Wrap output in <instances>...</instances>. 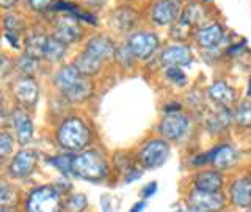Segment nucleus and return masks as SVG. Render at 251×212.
I'll return each mask as SVG.
<instances>
[{
  "label": "nucleus",
  "mask_w": 251,
  "mask_h": 212,
  "mask_svg": "<svg viewBox=\"0 0 251 212\" xmlns=\"http://www.w3.org/2000/svg\"><path fill=\"white\" fill-rule=\"evenodd\" d=\"M80 3L88 8V10L94 11V13H99L100 10H104L105 5L108 3V0H80Z\"/></svg>",
  "instance_id": "obj_37"
},
{
  "label": "nucleus",
  "mask_w": 251,
  "mask_h": 212,
  "mask_svg": "<svg viewBox=\"0 0 251 212\" xmlns=\"http://www.w3.org/2000/svg\"><path fill=\"white\" fill-rule=\"evenodd\" d=\"M145 208H146V203H145V201H140V203H135V204H133V208H132L129 212H143Z\"/></svg>",
  "instance_id": "obj_42"
},
{
  "label": "nucleus",
  "mask_w": 251,
  "mask_h": 212,
  "mask_svg": "<svg viewBox=\"0 0 251 212\" xmlns=\"http://www.w3.org/2000/svg\"><path fill=\"white\" fill-rule=\"evenodd\" d=\"M68 49H69L68 44L60 41L57 36H53L50 33L49 38H47V43H46L43 60L50 63V65H57V63H61L63 60H65V57L68 55Z\"/></svg>",
  "instance_id": "obj_24"
},
{
  "label": "nucleus",
  "mask_w": 251,
  "mask_h": 212,
  "mask_svg": "<svg viewBox=\"0 0 251 212\" xmlns=\"http://www.w3.org/2000/svg\"><path fill=\"white\" fill-rule=\"evenodd\" d=\"M207 98L218 107H231L237 99V93L226 80H215L207 86Z\"/></svg>",
  "instance_id": "obj_21"
},
{
  "label": "nucleus",
  "mask_w": 251,
  "mask_h": 212,
  "mask_svg": "<svg viewBox=\"0 0 251 212\" xmlns=\"http://www.w3.org/2000/svg\"><path fill=\"white\" fill-rule=\"evenodd\" d=\"M21 5H22V0H0V6H2L3 11L18 10Z\"/></svg>",
  "instance_id": "obj_38"
},
{
  "label": "nucleus",
  "mask_w": 251,
  "mask_h": 212,
  "mask_svg": "<svg viewBox=\"0 0 251 212\" xmlns=\"http://www.w3.org/2000/svg\"><path fill=\"white\" fill-rule=\"evenodd\" d=\"M193 58V51L187 43L173 41L159 52V63L162 68H185L192 65Z\"/></svg>",
  "instance_id": "obj_13"
},
{
  "label": "nucleus",
  "mask_w": 251,
  "mask_h": 212,
  "mask_svg": "<svg viewBox=\"0 0 251 212\" xmlns=\"http://www.w3.org/2000/svg\"><path fill=\"white\" fill-rule=\"evenodd\" d=\"M57 145L68 153H82L91 141V129L80 116H68L55 131Z\"/></svg>",
  "instance_id": "obj_1"
},
{
  "label": "nucleus",
  "mask_w": 251,
  "mask_h": 212,
  "mask_svg": "<svg viewBox=\"0 0 251 212\" xmlns=\"http://www.w3.org/2000/svg\"><path fill=\"white\" fill-rule=\"evenodd\" d=\"M226 204V198L220 192L195 190L187 200V206L193 212H220Z\"/></svg>",
  "instance_id": "obj_16"
},
{
  "label": "nucleus",
  "mask_w": 251,
  "mask_h": 212,
  "mask_svg": "<svg viewBox=\"0 0 251 212\" xmlns=\"http://www.w3.org/2000/svg\"><path fill=\"white\" fill-rule=\"evenodd\" d=\"M237 160H239L237 149L229 143H223V145L214 146L207 153L195 157L192 163L196 165V167L210 163L212 167H215L217 170H225V168H231L232 165L237 163Z\"/></svg>",
  "instance_id": "obj_10"
},
{
  "label": "nucleus",
  "mask_w": 251,
  "mask_h": 212,
  "mask_svg": "<svg viewBox=\"0 0 251 212\" xmlns=\"http://www.w3.org/2000/svg\"><path fill=\"white\" fill-rule=\"evenodd\" d=\"M39 162V153L30 148H22L21 151L14 154L6 167L8 175L14 179H22L30 176L35 171L36 165Z\"/></svg>",
  "instance_id": "obj_14"
},
{
  "label": "nucleus",
  "mask_w": 251,
  "mask_h": 212,
  "mask_svg": "<svg viewBox=\"0 0 251 212\" xmlns=\"http://www.w3.org/2000/svg\"><path fill=\"white\" fill-rule=\"evenodd\" d=\"M141 2H148V0H120V3H130V5H138Z\"/></svg>",
  "instance_id": "obj_43"
},
{
  "label": "nucleus",
  "mask_w": 251,
  "mask_h": 212,
  "mask_svg": "<svg viewBox=\"0 0 251 212\" xmlns=\"http://www.w3.org/2000/svg\"><path fill=\"white\" fill-rule=\"evenodd\" d=\"M2 22H3V30H6V31H14V33H19L22 36L25 35L27 30L30 28L25 14L19 13L18 10L3 11Z\"/></svg>",
  "instance_id": "obj_26"
},
{
  "label": "nucleus",
  "mask_w": 251,
  "mask_h": 212,
  "mask_svg": "<svg viewBox=\"0 0 251 212\" xmlns=\"http://www.w3.org/2000/svg\"><path fill=\"white\" fill-rule=\"evenodd\" d=\"M65 101L71 104H82L93 96V82L90 77H83L80 83H77L73 90H69L66 94H61Z\"/></svg>",
  "instance_id": "obj_27"
},
{
  "label": "nucleus",
  "mask_w": 251,
  "mask_h": 212,
  "mask_svg": "<svg viewBox=\"0 0 251 212\" xmlns=\"http://www.w3.org/2000/svg\"><path fill=\"white\" fill-rule=\"evenodd\" d=\"M49 26L50 33L68 46L78 44L86 35L85 24L69 14H52Z\"/></svg>",
  "instance_id": "obj_5"
},
{
  "label": "nucleus",
  "mask_w": 251,
  "mask_h": 212,
  "mask_svg": "<svg viewBox=\"0 0 251 212\" xmlns=\"http://www.w3.org/2000/svg\"><path fill=\"white\" fill-rule=\"evenodd\" d=\"M188 211H190V209H180V208H177L175 212H188Z\"/></svg>",
  "instance_id": "obj_45"
},
{
  "label": "nucleus",
  "mask_w": 251,
  "mask_h": 212,
  "mask_svg": "<svg viewBox=\"0 0 251 212\" xmlns=\"http://www.w3.org/2000/svg\"><path fill=\"white\" fill-rule=\"evenodd\" d=\"M165 79L176 86H184L188 82V77L184 73V68H163Z\"/></svg>",
  "instance_id": "obj_34"
},
{
  "label": "nucleus",
  "mask_w": 251,
  "mask_h": 212,
  "mask_svg": "<svg viewBox=\"0 0 251 212\" xmlns=\"http://www.w3.org/2000/svg\"><path fill=\"white\" fill-rule=\"evenodd\" d=\"M11 96L24 108H33L39 101V83L35 77L19 76L10 83Z\"/></svg>",
  "instance_id": "obj_11"
},
{
  "label": "nucleus",
  "mask_w": 251,
  "mask_h": 212,
  "mask_svg": "<svg viewBox=\"0 0 251 212\" xmlns=\"http://www.w3.org/2000/svg\"><path fill=\"white\" fill-rule=\"evenodd\" d=\"M229 198L239 208H251V179L237 178L229 187Z\"/></svg>",
  "instance_id": "obj_22"
},
{
  "label": "nucleus",
  "mask_w": 251,
  "mask_h": 212,
  "mask_svg": "<svg viewBox=\"0 0 251 212\" xmlns=\"http://www.w3.org/2000/svg\"><path fill=\"white\" fill-rule=\"evenodd\" d=\"M247 96L251 98V74H250V79H248V86H247Z\"/></svg>",
  "instance_id": "obj_44"
},
{
  "label": "nucleus",
  "mask_w": 251,
  "mask_h": 212,
  "mask_svg": "<svg viewBox=\"0 0 251 212\" xmlns=\"http://www.w3.org/2000/svg\"><path fill=\"white\" fill-rule=\"evenodd\" d=\"M85 76L80 73L75 63H66L58 68V71L53 76V85L60 91V94H66L69 90H73L77 83L82 82Z\"/></svg>",
  "instance_id": "obj_19"
},
{
  "label": "nucleus",
  "mask_w": 251,
  "mask_h": 212,
  "mask_svg": "<svg viewBox=\"0 0 251 212\" xmlns=\"http://www.w3.org/2000/svg\"><path fill=\"white\" fill-rule=\"evenodd\" d=\"M50 31H46L43 26L39 24H33L27 30V33L24 35V49L22 53L28 55L31 58H36L41 61L44 57V49L47 38H49Z\"/></svg>",
  "instance_id": "obj_18"
},
{
  "label": "nucleus",
  "mask_w": 251,
  "mask_h": 212,
  "mask_svg": "<svg viewBox=\"0 0 251 212\" xmlns=\"http://www.w3.org/2000/svg\"><path fill=\"white\" fill-rule=\"evenodd\" d=\"M115 61L120 66L129 69V68H132L137 63V58L132 55V52L129 51V47L126 46V43H121V44H118L116 55H115Z\"/></svg>",
  "instance_id": "obj_33"
},
{
  "label": "nucleus",
  "mask_w": 251,
  "mask_h": 212,
  "mask_svg": "<svg viewBox=\"0 0 251 212\" xmlns=\"http://www.w3.org/2000/svg\"><path fill=\"white\" fill-rule=\"evenodd\" d=\"M74 63L77 65V68L80 69V73L85 77H90V79L94 77V76H98L100 73L102 66H104V61H100L96 57H93V55L88 53L86 51L78 52Z\"/></svg>",
  "instance_id": "obj_25"
},
{
  "label": "nucleus",
  "mask_w": 251,
  "mask_h": 212,
  "mask_svg": "<svg viewBox=\"0 0 251 212\" xmlns=\"http://www.w3.org/2000/svg\"><path fill=\"white\" fill-rule=\"evenodd\" d=\"M14 140L16 138L8 131H3L0 133V157H2V159H6L8 156L13 154Z\"/></svg>",
  "instance_id": "obj_35"
},
{
  "label": "nucleus",
  "mask_w": 251,
  "mask_h": 212,
  "mask_svg": "<svg viewBox=\"0 0 251 212\" xmlns=\"http://www.w3.org/2000/svg\"><path fill=\"white\" fill-rule=\"evenodd\" d=\"M157 192V183H151L143 187V190H141V196H143L145 200L151 198V196Z\"/></svg>",
  "instance_id": "obj_39"
},
{
  "label": "nucleus",
  "mask_w": 251,
  "mask_h": 212,
  "mask_svg": "<svg viewBox=\"0 0 251 212\" xmlns=\"http://www.w3.org/2000/svg\"><path fill=\"white\" fill-rule=\"evenodd\" d=\"M2 212H11V211L8 209V208H5V206H3V208H2Z\"/></svg>",
  "instance_id": "obj_46"
},
{
  "label": "nucleus",
  "mask_w": 251,
  "mask_h": 212,
  "mask_svg": "<svg viewBox=\"0 0 251 212\" xmlns=\"http://www.w3.org/2000/svg\"><path fill=\"white\" fill-rule=\"evenodd\" d=\"M223 176L218 170H204L195 176V188L201 192H220Z\"/></svg>",
  "instance_id": "obj_23"
},
{
  "label": "nucleus",
  "mask_w": 251,
  "mask_h": 212,
  "mask_svg": "<svg viewBox=\"0 0 251 212\" xmlns=\"http://www.w3.org/2000/svg\"><path fill=\"white\" fill-rule=\"evenodd\" d=\"M193 41L200 49L212 52L226 41V28L220 21L209 19L196 28Z\"/></svg>",
  "instance_id": "obj_9"
},
{
  "label": "nucleus",
  "mask_w": 251,
  "mask_h": 212,
  "mask_svg": "<svg viewBox=\"0 0 251 212\" xmlns=\"http://www.w3.org/2000/svg\"><path fill=\"white\" fill-rule=\"evenodd\" d=\"M116 49H118V43L112 36L105 33H94L86 38L83 44V51H86L93 57H96L98 60L104 63L115 60Z\"/></svg>",
  "instance_id": "obj_15"
},
{
  "label": "nucleus",
  "mask_w": 251,
  "mask_h": 212,
  "mask_svg": "<svg viewBox=\"0 0 251 212\" xmlns=\"http://www.w3.org/2000/svg\"><path fill=\"white\" fill-rule=\"evenodd\" d=\"M188 129H190V116L185 115L182 110L175 113H165L157 126L160 137L168 141H177L185 137Z\"/></svg>",
  "instance_id": "obj_12"
},
{
  "label": "nucleus",
  "mask_w": 251,
  "mask_h": 212,
  "mask_svg": "<svg viewBox=\"0 0 251 212\" xmlns=\"http://www.w3.org/2000/svg\"><path fill=\"white\" fill-rule=\"evenodd\" d=\"M140 176H141V171L137 168H132L130 171L126 173V183H132V181L140 179Z\"/></svg>",
  "instance_id": "obj_40"
},
{
  "label": "nucleus",
  "mask_w": 251,
  "mask_h": 212,
  "mask_svg": "<svg viewBox=\"0 0 251 212\" xmlns=\"http://www.w3.org/2000/svg\"><path fill=\"white\" fill-rule=\"evenodd\" d=\"M73 159H74L73 153L60 154V156L49 157V163H52L55 168L63 173V175H69V173H73Z\"/></svg>",
  "instance_id": "obj_32"
},
{
  "label": "nucleus",
  "mask_w": 251,
  "mask_h": 212,
  "mask_svg": "<svg viewBox=\"0 0 251 212\" xmlns=\"http://www.w3.org/2000/svg\"><path fill=\"white\" fill-rule=\"evenodd\" d=\"M61 195L53 186H43L28 195L25 212H61Z\"/></svg>",
  "instance_id": "obj_8"
},
{
  "label": "nucleus",
  "mask_w": 251,
  "mask_h": 212,
  "mask_svg": "<svg viewBox=\"0 0 251 212\" xmlns=\"http://www.w3.org/2000/svg\"><path fill=\"white\" fill-rule=\"evenodd\" d=\"M180 2H182V3H185V2H190V0H180Z\"/></svg>",
  "instance_id": "obj_47"
},
{
  "label": "nucleus",
  "mask_w": 251,
  "mask_h": 212,
  "mask_svg": "<svg viewBox=\"0 0 251 212\" xmlns=\"http://www.w3.org/2000/svg\"><path fill=\"white\" fill-rule=\"evenodd\" d=\"M170 151H171V148H170L168 140H165L163 137L149 138L138 149L137 157L143 168L154 170V168L162 167V165L168 160Z\"/></svg>",
  "instance_id": "obj_7"
},
{
  "label": "nucleus",
  "mask_w": 251,
  "mask_h": 212,
  "mask_svg": "<svg viewBox=\"0 0 251 212\" xmlns=\"http://www.w3.org/2000/svg\"><path fill=\"white\" fill-rule=\"evenodd\" d=\"M209 3H204L202 0H190L185 2L182 13H180V21L187 22L188 26H192L193 28H198L201 24L207 22L209 19Z\"/></svg>",
  "instance_id": "obj_20"
},
{
  "label": "nucleus",
  "mask_w": 251,
  "mask_h": 212,
  "mask_svg": "<svg viewBox=\"0 0 251 212\" xmlns=\"http://www.w3.org/2000/svg\"><path fill=\"white\" fill-rule=\"evenodd\" d=\"M86 206H88V200L83 193H75L66 201L68 212H82Z\"/></svg>",
  "instance_id": "obj_36"
},
{
  "label": "nucleus",
  "mask_w": 251,
  "mask_h": 212,
  "mask_svg": "<svg viewBox=\"0 0 251 212\" xmlns=\"http://www.w3.org/2000/svg\"><path fill=\"white\" fill-rule=\"evenodd\" d=\"M28 108L24 107H14L10 113V121L16 133V140L21 146H27L35 135V126L31 120L30 113L27 112Z\"/></svg>",
  "instance_id": "obj_17"
},
{
  "label": "nucleus",
  "mask_w": 251,
  "mask_h": 212,
  "mask_svg": "<svg viewBox=\"0 0 251 212\" xmlns=\"http://www.w3.org/2000/svg\"><path fill=\"white\" fill-rule=\"evenodd\" d=\"M100 208H102V212H115L112 203L108 201L107 196H104V198L100 200Z\"/></svg>",
  "instance_id": "obj_41"
},
{
  "label": "nucleus",
  "mask_w": 251,
  "mask_h": 212,
  "mask_svg": "<svg viewBox=\"0 0 251 212\" xmlns=\"http://www.w3.org/2000/svg\"><path fill=\"white\" fill-rule=\"evenodd\" d=\"M180 0H148L143 6L145 21L155 28H170L182 13Z\"/></svg>",
  "instance_id": "obj_3"
},
{
  "label": "nucleus",
  "mask_w": 251,
  "mask_h": 212,
  "mask_svg": "<svg viewBox=\"0 0 251 212\" xmlns=\"http://www.w3.org/2000/svg\"><path fill=\"white\" fill-rule=\"evenodd\" d=\"M145 19L143 8L130 3H118L108 13V22L115 31L127 36L133 30L140 28V22Z\"/></svg>",
  "instance_id": "obj_6"
},
{
  "label": "nucleus",
  "mask_w": 251,
  "mask_h": 212,
  "mask_svg": "<svg viewBox=\"0 0 251 212\" xmlns=\"http://www.w3.org/2000/svg\"><path fill=\"white\" fill-rule=\"evenodd\" d=\"M57 0H22V6L28 14L36 16V18H44V16L52 13V8Z\"/></svg>",
  "instance_id": "obj_29"
},
{
  "label": "nucleus",
  "mask_w": 251,
  "mask_h": 212,
  "mask_svg": "<svg viewBox=\"0 0 251 212\" xmlns=\"http://www.w3.org/2000/svg\"><path fill=\"white\" fill-rule=\"evenodd\" d=\"M126 46L129 47L137 61H146L152 58L154 55L160 51V36L157 31L151 28H137L129 33L124 39Z\"/></svg>",
  "instance_id": "obj_4"
},
{
  "label": "nucleus",
  "mask_w": 251,
  "mask_h": 212,
  "mask_svg": "<svg viewBox=\"0 0 251 212\" xmlns=\"http://www.w3.org/2000/svg\"><path fill=\"white\" fill-rule=\"evenodd\" d=\"M234 123V112H231L229 107H220L217 113H214L207 121V129L212 133H220L226 131Z\"/></svg>",
  "instance_id": "obj_28"
},
{
  "label": "nucleus",
  "mask_w": 251,
  "mask_h": 212,
  "mask_svg": "<svg viewBox=\"0 0 251 212\" xmlns=\"http://www.w3.org/2000/svg\"><path fill=\"white\" fill-rule=\"evenodd\" d=\"M73 175L85 181H93V183L107 178L108 163L104 154L96 149H85L82 153L74 154Z\"/></svg>",
  "instance_id": "obj_2"
},
{
  "label": "nucleus",
  "mask_w": 251,
  "mask_h": 212,
  "mask_svg": "<svg viewBox=\"0 0 251 212\" xmlns=\"http://www.w3.org/2000/svg\"><path fill=\"white\" fill-rule=\"evenodd\" d=\"M14 69L18 71L19 76H28L35 77V74L39 69V60L31 58L25 53H21L18 58L14 60Z\"/></svg>",
  "instance_id": "obj_31"
},
{
  "label": "nucleus",
  "mask_w": 251,
  "mask_h": 212,
  "mask_svg": "<svg viewBox=\"0 0 251 212\" xmlns=\"http://www.w3.org/2000/svg\"><path fill=\"white\" fill-rule=\"evenodd\" d=\"M234 112V124L239 129H251V99L239 102Z\"/></svg>",
  "instance_id": "obj_30"
}]
</instances>
